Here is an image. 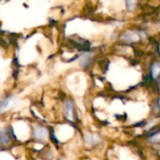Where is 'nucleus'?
<instances>
[{
	"label": "nucleus",
	"instance_id": "nucleus-6",
	"mask_svg": "<svg viewBox=\"0 0 160 160\" xmlns=\"http://www.w3.org/2000/svg\"><path fill=\"white\" fill-rule=\"evenodd\" d=\"M159 52H160V44H159Z\"/></svg>",
	"mask_w": 160,
	"mask_h": 160
},
{
	"label": "nucleus",
	"instance_id": "nucleus-4",
	"mask_svg": "<svg viewBox=\"0 0 160 160\" xmlns=\"http://www.w3.org/2000/svg\"><path fill=\"white\" fill-rule=\"evenodd\" d=\"M14 100H15V99H14L13 98H7L5 101H3V102H2V105H1L2 111H4V110L9 108V107L11 106V104L14 102Z\"/></svg>",
	"mask_w": 160,
	"mask_h": 160
},
{
	"label": "nucleus",
	"instance_id": "nucleus-1",
	"mask_svg": "<svg viewBox=\"0 0 160 160\" xmlns=\"http://www.w3.org/2000/svg\"><path fill=\"white\" fill-rule=\"evenodd\" d=\"M138 38H139L138 35L134 32H131V31H128L122 36V39L125 41H128V42L136 41V40H138Z\"/></svg>",
	"mask_w": 160,
	"mask_h": 160
},
{
	"label": "nucleus",
	"instance_id": "nucleus-3",
	"mask_svg": "<svg viewBox=\"0 0 160 160\" xmlns=\"http://www.w3.org/2000/svg\"><path fill=\"white\" fill-rule=\"evenodd\" d=\"M151 73H152V76L153 78H157L160 73V65L158 63H155L153 64L152 66V68H151Z\"/></svg>",
	"mask_w": 160,
	"mask_h": 160
},
{
	"label": "nucleus",
	"instance_id": "nucleus-2",
	"mask_svg": "<svg viewBox=\"0 0 160 160\" xmlns=\"http://www.w3.org/2000/svg\"><path fill=\"white\" fill-rule=\"evenodd\" d=\"M65 109H66V115H67V118L69 119V120H73V104L70 102V101H67L66 102V106H65Z\"/></svg>",
	"mask_w": 160,
	"mask_h": 160
},
{
	"label": "nucleus",
	"instance_id": "nucleus-7",
	"mask_svg": "<svg viewBox=\"0 0 160 160\" xmlns=\"http://www.w3.org/2000/svg\"><path fill=\"white\" fill-rule=\"evenodd\" d=\"M159 104H160V100H159Z\"/></svg>",
	"mask_w": 160,
	"mask_h": 160
},
{
	"label": "nucleus",
	"instance_id": "nucleus-5",
	"mask_svg": "<svg viewBox=\"0 0 160 160\" xmlns=\"http://www.w3.org/2000/svg\"><path fill=\"white\" fill-rule=\"evenodd\" d=\"M47 135V131L43 128H38V131H36V136L40 139H44Z\"/></svg>",
	"mask_w": 160,
	"mask_h": 160
}]
</instances>
